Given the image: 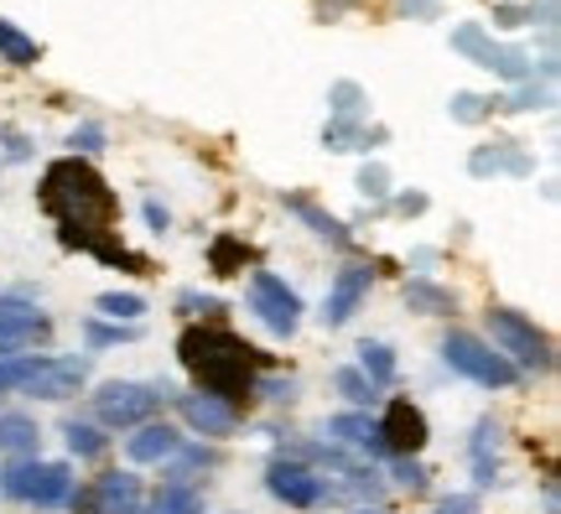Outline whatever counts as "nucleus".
Instances as JSON below:
<instances>
[{"instance_id": "f257e3e1", "label": "nucleus", "mask_w": 561, "mask_h": 514, "mask_svg": "<svg viewBox=\"0 0 561 514\" xmlns=\"http://www.w3.org/2000/svg\"><path fill=\"white\" fill-rule=\"evenodd\" d=\"M42 208L58 218V235L68 250L104 260V265H125V271H146V260L121 244V198L115 187L79 157H62L42 172Z\"/></svg>"}, {"instance_id": "f03ea898", "label": "nucleus", "mask_w": 561, "mask_h": 514, "mask_svg": "<svg viewBox=\"0 0 561 514\" xmlns=\"http://www.w3.org/2000/svg\"><path fill=\"white\" fill-rule=\"evenodd\" d=\"M178 358L193 375L198 396H214L234 411H240V400L255 396V358L261 354L244 338L224 333V328H187L178 338Z\"/></svg>"}, {"instance_id": "7ed1b4c3", "label": "nucleus", "mask_w": 561, "mask_h": 514, "mask_svg": "<svg viewBox=\"0 0 561 514\" xmlns=\"http://www.w3.org/2000/svg\"><path fill=\"white\" fill-rule=\"evenodd\" d=\"M442 358H447V369L462 379H473V385H483V390H510L515 379H520V369L510 364L504 354H494L483 338L473 333H447V343H442Z\"/></svg>"}, {"instance_id": "20e7f679", "label": "nucleus", "mask_w": 561, "mask_h": 514, "mask_svg": "<svg viewBox=\"0 0 561 514\" xmlns=\"http://www.w3.org/2000/svg\"><path fill=\"white\" fill-rule=\"evenodd\" d=\"M453 47H458L468 62H479V68H489V73H500V79H510V83H530V79H536L530 53L510 47V42H494L483 21H462V26H453Z\"/></svg>"}, {"instance_id": "39448f33", "label": "nucleus", "mask_w": 561, "mask_h": 514, "mask_svg": "<svg viewBox=\"0 0 561 514\" xmlns=\"http://www.w3.org/2000/svg\"><path fill=\"white\" fill-rule=\"evenodd\" d=\"M489 333L500 343V354L515 364V369H551V343L546 333L515 307H494L489 312Z\"/></svg>"}, {"instance_id": "423d86ee", "label": "nucleus", "mask_w": 561, "mask_h": 514, "mask_svg": "<svg viewBox=\"0 0 561 514\" xmlns=\"http://www.w3.org/2000/svg\"><path fill=\"white\" fill-rule=\"evenodd\" d=\"M172 396L167 385H130V379H115V385H104L100 396H94V415H100L104 426H146L151 411H157L161 400Z\"/></svg>"}, {"instance_id": "0eeeda50", "label": "nucleus", "mask_w": 561, "mask_h": 514, "mask_svg": "<svg viewBox=\"0 0 561 514\" xmlns=\"http://www.w3.org/2000/svg\"><path fill=\"white\" fill-rule=\"evenodd\" d=\"M250 312L261 317L271 333L286 338V333H297V322H301V297L280 276L255 271V276H250Z\"/></svg>"}, {"instance_id": "6e6552de", "label": "nucleus", "mask_w": 561, "mask_h": 514, "mask_svg": "<svg viewBox=\"0 0 561 514\" xmlns=\"http://www.w3.org/2000/svg\"><path fill=\"white\" fill-rule=\"evenodd\" d=\"M265 489H271L280 504H291V510H312V504L328 499V483H322L307 462H297V457H276V462L265 468Z\"/></svg>"}, {"instance_id": "1a4fd4ad", "label": "nucleus", "mask_w": 561, "mask_h": 514, "mask_svg": "<svg viewBox=\"0 0 561 514\" xmlns=\"http://www.w3.org/2000/svg\"><path fill=\"white\" fill-rule=\"evenodd\" d=\"M79 514H140V478L136 473H104L94 478L79 499H73Z\"/></svg>"}, {"instance_id": "9d476101", "label": "nucleus", "mask_w": 561, "mask_h": 514, "mask_svg": "<svg viewBox=\"0 0 561 514\" xmlns=\"http://www.w3.org/2000/svg\"><path fill=\"white\" fill-rule=\"evenodd\" d=\"M53 333V322L37 307H0V358H26L42 349Z\"/></svg>"}, {"instance_id": "9b49d317", "label": "nucleus", "mask_w": 561, "mask_h": 514, "mask_svg": "<svg viewBox=\"0 0 561 514\" xmlns=\"http://www.w3.org/2000/svg\"><path fill=\"white\" fill-rule=\"evenodd\" d=\"M426 415L411 406V400H390V411H385L380 421V442L390 457H416L421 447H426Z\"/></svg>"}, {"instance_id": "f8f14e48", "label": "nucleus", "mask_w": 561, "mask_h": 514, "mask_svg": "<svg viewBox=\"0 0 561 514\" xmlns=\"http://www.w3.org/2000/svg\"><path fill=\"white\" fill-rule=\"evenodd\" d=\"M83 375H89V364H83V358H42L21 390H26V396H37V400H68V396H79Z\"/></svg>"}, {"instance_id": "ddd939ff", "label": "nucleus", "mask_w": 561, "mask_h": 514, "mask_svg": "<svg viewBox=\"0 0 561 514\" xmlns=\"http://www.w3.org/2000/svg\"><path fill=\"white\" fill-rule=\"evenodd\" d=\"M369 281H375L369 265H343L339 281H333V292H328V301H322V322H328V328H343L348 317L359 312V301L369 297Z\"/></svg>"}, {"instance_id": "4468645a", "label": "nucleus", "mask_w": 561, "mask_h": 514, "mask_svg": "<svg viewBox=\"0 0 561 514\" xmlns=\"http://www.w3.org/2000/svg\"><path fill=\"white\" fill-rule=\"evenodd\" d=\"M182 421L203 436H229L240 426V411L224 406V400H214V396H182Z\"/></svg>"}, {"instance_id": "2eb2a0df", "label": "nucleus", "mask_w": 561, "mask_h": 514, "mask_svg": "<svg viewBox=\"0 0 561 514\" xmlns=\"http://www.w3.org/2000/svg\"><path fill=\"white\" fill-rule=\"evenodd\" d=\"M125 453H130V462H167V457L182 453V432L167 426V421H146V426H136V436L125 442Z\"/></svg>"}, {"instance_id": "dca6fc26", "label": "nucleus", "mask_w": 561, "mask_h": 514, "mask_svg": "<svg viewBox=\"0 0 561 514\" xmlns=\"http://www.w3.org/2000/svg\"><path fill=\"white\" fill-rule=\"evenodd\" d=\"M328 436H339L343 447H359V453L390 457V453H385V442H380V421H375V415H364V411L333 415V421H328Z\"/></svg>"}, {"instance_id": "f3484780", "label": "nucleus", "mask_w": 561, "mask_h": 514, "mask_svg": "<svg viewBox=\"0 0 561 514\" xmlns=\"http://www.w3.org/2000/svg\"><path fill=\"white\" fill-rule=\"evenodd\" d=\"M151 514H203V483L193 473H172L161 483Z\"/></svg>"}, {"instance_id": "a211bd4d", "label": "nucleus", "mask_w": 561, "mask_h": 514, "mask_svg": "<svg viewBox=\"0 0 561 514\" xmlns=\"http://www.w3.org/2000/svg\"><path fill=\"white\" fill-rule=\"evenodd\" d=\"M479 178H489V172H530V157L525 151H515V140H500V146H479L473 151V161H468Z\"/></svg>"}, {"instance_id": "6ab92c4d", "label": "nucleus", "mask_w": 561, "mask_h": 514, "mask_svg": "<svg viewBox=\"0 0 561 514\" xmlns=\"http://www.w3.org/2000/svg\"><path fill=\"white\" fill-rule=\"evenodd\" d=\"M405 307L421 317H453L458 312V297L447 286H437V281H411L405 286Z\"/></svg>"}, {"instance_id": "aec40b11", "label": "nucleus", "mask_w": 561, "mask_h": 514, "mask_svg": "<svg viewBox=\"0 0 561 514\" xmlns=\"http://www.w3.org/2000/svg\"><path fill=\"white\" fill-rule=\"evenodd\" d=\"M0 453L37 457V421H32V415H21V411L0 415Z\"/></svg>"}, {"instance_id": "412c9836", "label": "nucleus", "mask_w": 561, "mask_h": 514, "mask_svg": "<svg viewBox=\"0 0 561 514\" xmlns=\"http://www.w3.org/2000/svg\"><path fill=\"white\" fill-rule=\"evenodd\" d=\"M62 499H73V473H68V462H42L32 504H37V510H58Z\"/></svg>"}, {"instance_id": "4be33fe9", "label": "nucleus", "mask_w": 561, "mask_h": 514, "mask_svg": "<svg viewBox=\"0 0 561 514\" xmlns=\"http://www.w3.org/2000/svg\"><path fill=\"white\" fill-rule=\"evenodd\" d=\"M0 58L11 62V68H32V62L42 58V47H37V37H26L16 21H5L0 16Z\"/></svg>"}, {"instance_id": "5701e85b", "label": "nucleus", "mask_w": 561, "mask_h": 514, "mask_svg": "<svg viewBox=\"0 0 561 514\" xmlns=\"http://www.w3.org/2000/svg\"><path fill=\"white\" fill-rule=\"evenodd\" d=\"M494 453H500V426H494V421H479V426H473V473H479L483 489L494 483V468H500Z\"/></svg>"}, {"instance_id": "b1692460", "label": "nucleus", "mask_w": 561, "mask_h": 514, "mask_svg": "<svg viewBox=\"0 0 561 514\" xmlns=\"http://www.w3.org/2000/svg\"><path fill=\"white\" fill-rule=\"evenodd\" d=\"M208 265H214V276H240L244 265H250V244L234 235H219L208 244Z\"/></svg>"}, {"instance_id": "393cba45", "label": "nucleus", "mask_w": 561, "mask_h": 514, "mask_svg": "<svg viewBox=\"0 0 561 514\" xmlns=\"http://www.w3.org/2000/svg\"><path fill=\"white\" fill-rule=\"evenodd\" d=\"M291 214H301V218H307V224H312V235H322V239H328V244H339V250H348V244H354V235H348V229H343V224H339V218H333V214H322L318 203L291 198Z\"/></svg>"}, {"instance_id": "a878e982", "label": "nucleus", "mask_w": 561, "mask_h": 514, "mask_svg": "<svg viewBox=\"0 0 561 514\" xmlns=\"http://www.w3.org/2000/svg\"><path fill=\"white\" fill-rule=\"evenodd\" d=\"M359 375L369 379L375 390L396 379V358H390V349H385V343H359Z\"/></svg>"}, {"instance_id": "bb28decb", "label": "nucleus", "mask_w": 561, "mask_h": 514, "mask_svg": "<svg viewBox=\"0 0 561 514\" xmlns=\"http://www.w3.org/2000/svg\"><path fill=\"white\" fill-rule=\"evenodd\" d=\"M37 478H42V462H37V457H21L16 468H5V473H0V489H5L11 499H26V504H32Z\"/></svg>"}, {"instance_id": "cd10ccee", "label": "nucleus", "mask_w": 561, "mask_h": 514, "mask_svg": "<svg viewBox=\"0 0 561 514\" xmlns=\"http://www.w3.org/2000/svg\"><path fill=\"white\" fill-rule=\"evenodd\" d=\"M322 146H328V151H364L359 119H328V125H322Z\"/></svg>"}, {"instance_id": "c85d7f7f", "label": "nucleus", "mask_w": 561, "mask_h": 514, "mask_svg": "<svg viewBox=\"0 0 561 514\" xmlns=\"http://www.w3.org/2000/svg\"><path fill=\"white\" fill-rule=\"evenodd\" d=\"M328 110H333V119H359L364 115V89L359 83H333L328 89Z\"/></svg>"}, {"instance_id": "c756f323", "label": "nucleus", "mask_w": 561, "mask_h": 514, "mask_svg": "<svg viewBox=\"0 0 561 514\" xmlns=\"http://www.w3.org/2000/svg\"><path fill=\"white\" fill-rule=\"evenodd\" d=\"M94 307H100V317H115V322H136V317L146 312V301L130 297V292H104Z\"/></svg>"}, {"instance_id": "7c9ffc66", "label": "nucleus", "mask_w": 561, "mask_h": 514, "mask_svg": "<svg viewBox=\"0 0 561 514\" xmlns=\"http://www.w3.org/2000/svg\"><path fill=\"white\" fill-rule=\"evenodd\" d=\"M333 385H339V396L348 400V406H375V385H369L359 369H339V375H333Z\"/></svg>"}, {"instance_id": "2f4dec72", "label": "nucleus", "mask_w": 561, "mask_h": 514, "mask_svg": "<svg viewBox=\"0 0 561 514\" xmlns=\"http://www.w3.org/2000/svg\"><path fill=\"white\" fill-rule=\"evenodd\" d=\"M68 453H73V457H100V453H104L100 426H83V421H68Z\"/></svg>"}, {"instance_id": "473e14b6", "label": "nucleus", "mask_w": 561, "mask_h": 514, "mask_svg": "<svg viewBox=\"0 0 561 514\" xmlns=\"http://www.w3.org/2000/svg\"><path fill=\"white\" fill-rule=\"evenodd\" d=\"M42 364V354H26V358H0V396L5 390H21L26 379H32V369Z\"/></svg>"}, {"instance_id": "72a5a7b5", "label": "nucleus", "mask_w": 561, "mask_h": 514, "mask_svg": "<svg viewBox=\"0 0 561 514\" xmlns=\"http://www.w3.org/2000/svg\"><path fill=\"white\" fill-rule=\"evenodd\" d=\"M494 104H500V110H515V115H520V110H546V104H551V89H536V79H530V83H520V94L494 100Z\"/></svg>"}, {"instance_id": "f704fd0d", "label": "nucleus", "mask_w": 561, "mask_h": 514, "mask_svg": "<svg viewBox=\"0 0 561 514\" xmlns=\"http://www.w3.org/2000/svg\"><path fill=\"white\" fill-rule=\"evenodd\" d=\"M89 349H110V343H130V338H136V328H130V322H115V328H110V322H89Z\"/></svg>"}, {"instance_id": "c9c22d12", "label": "nucleus", "mask_w": 561, "mask_h": 514, "mask_svg": "<svg viewBox=\"0 0 561 514\" xmlns=\"http://www.w3.org/2000/svg\"><path fill=\"white\" fill-rule=\"evenodd\" d=\"M489 110H494V100H483V94H453V119H462V125H479Z\"/></svg>"}, {"instance_id": "e433bc0d", "label": "nucleus", "mask_w": 561, "mask_h": 514, "mask_svg": "<svg viewBox=\"0 0 561 514\" xmlns=\"http://www.w3.org/2000/svg\"><path fill=\"white\" fill-rule=\"evenodd\" d=\"M68 146H73V157H94V151H104V130L100 125H79L68 136Z\"/></svg>"}, {"instance_id": "4c0bfd02", "label": "nucleus", "mask_w": 561, "mask_h": 514, "mask_svg": "<svg viewBox=\"0 0 561 514\" xmlns=\"http://www.w3.org/2000/svg\"><path fill=\"white\" fill-rule=\"evenodd\" d=\"M396 478H401V489H411V494L426 489V468H421L416 457H396Z\"/></svg>"}, {"instance_id": "58836bf2", "label": "nucleus", "mask_w": 561, "mask_h": 514, "mask_svg": "<svg viewBox=\"0 0 561 514\" xmlns=\"http://www.w3.org/2000/svg\"><path fill=\"white\" fill-rule=\"evenodd\" d=\"M359 193H364V198H385V193H390L385 167H364V172H359Z\"/></svg>"}, {"instance_id": "ea45409f", "label": "nucleus", "mask_w": 561, "mask_h": 514, "mask_svg": "<svg viewBox=\"0 0 561 514\" xmlns=\"http://www.w3.org/2000/svg\"><path fill=\"white\" fill-rule=\"evenodd\" d=\"M255 390H261L265 400H297V385H291V379H255Z\"/></svg>"}, {"instance_id": "a19ab883", "label": "nucleus", "mask_w": 561, "mask_h": 514, "mask_svg": "<svg viewBox=\"0 0 561 514\" xmlns=\"http://www.w3.org/2000/svg\"><path fill=\"white\" fill-rule=\"evenodd\" d=\"M525 21H530L525 5H494V26H525Z\"/></svg>"}, {"instance_id": "79ce46f5", "label": "nucleus", "mask_w": 561, "mask_h": 514, "mask_svg": "<svg viewBox=\"0 0 561 514\" xmlns=\"http://www.w3.org/2000/svg\"><path fill=\"white\" fill-rule=\"evenodd\" d=\"M473 510H479V504H473V494H453V499H442L432 514H473Z\"/></svg>"}, {"instance_id": "37998d69", "label": "nucleus", "mask_w": 561, "mask_h": 514, "mask_svg": "<svg viewBox=\"0 0 561 514\" xmlns=\"http://www.w3.org/2000/svg\"><path fill=\"white\" fill-rule=\"evenodd\" d=\"M146 224H151L157 235H161V229H167V224H172V218H167V208H161L157 198H146Z\"/></svg>"}, {"instance_id": "c03bdc74", "label": "nucleus", "mask_w": 561, "mask_h": 514, "mask_svg": "<svg viewBox=\"0 0 561 514\" xmlns=\"http://www.w3.org/2000/svg\"><path fill=\"white\" fill-rule=\"evenodd\" d=\"M530 11V21L541 16V26H557V0H541V5H525Z\"/></svg>"}, {"instance_id": "a18cd8bd", "label": "nucleus", "mask_w": 561, "mask_h": 514, "mask_svg": "<svg viewBox=\"0 0 561 514\" xmlns=\"http://www.w3.org/2000/svg\"><path fill=\"white\" fill-rule=\"evenodd\" d=\"M182 307H187V312H219V301L214 297H193V292L182 297Z\"/></svg>"}, {"instance_id": "49530a36", "label": "nucleus", "mask_w": 561, "mask_h": 514, "mask_svg": "<svg viewBox=\"0 0 561 514\" xmlns=\"http://www.w3.org/2000/svg\"><path fill=\"white\" fill-rule=\"evenodd\" d=\"M401 11L405 16H432V11H437V0H401Z\"/></svg>"}, {"instance_id": "de8ad7c7", "label": "nucleus", "mask_w": 561, "mask_h": 514, "mask_svg": "<svg viewBox=\"0 0 561 514\" xmlns=\"http://www.w3.org/2000/svg\"><path fill=\"white\" fill-rule=\"evenodd\" d=\"M396 208H401V214H421V208H426V198H421V193H405Z\"/></svg>"}, {"instance_id": "09e8293b", "label": "nucleus", "mask_w": 561, "mask_h": 514, "mask_svg": "<svg viewBox=\"0 0 561 514\" xmlns=\"http://www.w3.org/2000/svg\"><path fill=\"white\" fill-rule=\"evenodd\" d=\"M354 514H380V510H354Z\"/></svg>"}]
</instances>
